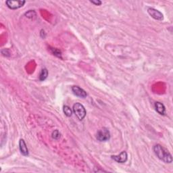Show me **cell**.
<instances>
[{
	"label": "cell",
	"instance_id": "14",
	"mask_svg": "<svg viewBox=\"0 0 173 173\" xmlns=\"http://www.w3.org/2000/svg\"><path fill=\"white\" fill-rule=\"evenodd\" d=\"M91 3H93V4L96 6H100L102 4V2L99 1V0H96V1H90Z\"/></svg>",
	"mask_w": 173,
	"mask_h": 173
},
{
	"label": "cell",
	"instance_id": "7",
	"mask_svg": "<svg viewBox=\"0 0 173 173\" xmlns=\"http://www.w3.org/2000/svg\"><path fill=\"white\" fill-rule=\"evenodd\" d=\"M112 158L118 163H125L127 161L128 155L126 152H122L118 156H112Z\"/></svg>",
	"mask_w": 173,
	"mask_h": 173
},
{
	"label": "cell",
	"instance_id": "11",
	"mask_svg": "<svg viewBox=\"0 0 173 173\" xmlns=\"http://www.w3.org/2000/svg\"><path fill=\"white\" fill-rule=\"evenodd\" d=\"M63 111H64V114L66 115V116L68 117H70L72 116V111L71 109V107L68 106H64L63 107Z\"/></svg>",
	"mask_w": 173,
	"mask_h": 173
},
{
	"label": "cell",
	"instance_id": "5",
	"mask_svg": "<svg viewBox=\"0 0 173 173\" xmlns=\"http://www.w3.org/2000/svg\"><path fill=\"white\" fill-rule=\"evenodd\" d=\"M148 12L153 18H154L155 20H162L164 19L163 14L161 13L160 11L157 10L154 8H152V7H149V8L148 9Z\"/></svg>",
	"mask_w": 173,
	"mask_h": 173
},
{
	"label": "cell",
	"instance_id": "12",
	"mask_svg": "<svg viewBox=\"0 0 173 173\" xmlns=\"http://www.w3.org/2000/svg\"><path fill=\"white\" fill-rule=\"evenodd\" d=\"M61 137V134L59 132V130H54L52 133V137H53V139H54L56 140H57V139H59Z\"/></svg>",
	"mask_w": 173,
	"mask_h": 173
},
{
	"label": "cell",
	"instance_id": "10",
	"mask_svg": "<svg viewBox=\"0 0 173 173\" xmlns=\"http://www.w3.org/2000/svg\"><path fill=\"white\" fill-rule=\"evenodd\" d=\"M48 76V71L46 68H43L41 70V72L39 75V80L41 81H43L47 79Z\"/></svg>",
	"mask_w": 173,
	"mask_h": 173
},
{
	"label": "cell",
	"instance_id": "9",
	"mask_svg": "<svg viewBox=\"0 0 173 173\" xmlns=\"http://www.w3.org/2000/svg\"><path fill=\"white\" fill-rule=\"evenodd\" d=\"M154 106L157 112H158L161 115H165V114H166V108H165V106L163 103L160 102H156Z\"/></svg>",
	"mask_w": 173,
	"mask_h": 173
},
{
	"label": "cell",
	"instance_id": "4",
	"mask_svg": "<svg viewBox=\"0 0 173 173\" xmlns=\"http://www.w3.org/2000/svg\"><path fill=\"white\" fill-rule=\"evenodd\" d=\"M25 1L22 0H7L6 2V6L11 10H16L25 5Z\"/></svg>",
	"mask_w": 173,
	"mask_h": 173
},
{
	"label": "cell",
	"instance_id": "3",
	"mask_svg": "<svg viewBox=\"0 0 173 173\" xmlns=\"http://www.w3.org/2000/svg\"><path fill=\"white\" fill-rule=\"evenodd\" d=\"M96 138L99 141H107L110 139V133L107 128H103L99 130L97 133Z\"/></svg>",
	"mask_w": 173,
	"mask_h": 173
},
{
	"label": "cell",
	"instance_id": "8",
	"mask_svg": "<svg viewBox=\"0 0 173 173\" xmlns=\"http://www.w3.org/2000/svg\"><path fill=\"white\" fill-rule=\"evenodd\" d=\"M19 149H20V151L23 156H29V149L24 139H20V141H19Z\"/></svg>",
	"mask_w": 173,
	"mask_h": 173
},
{
	"label": "cell",
	"instance_id": "2",
	"mask_svg": "<svg viewBox=\"0 0 173 173\" xmlns=\"http://www.w3.org/2000/svg\"><path fill=\"white\" fill-rule=\"evenodd\" d=\"M73 112L79 120L82 121L86 116V110L83 105L80 103H76L73 105Z\"/></svg>",
	"mask_w": 173,
	"mask_h": 173
},
{
	"label": "cell",
	"instance_id": "6",
	"mask_svg": "<svg viewBox=\"0 0 173 173\" xmlns=\"http://www.w3.org/2000/svg\"><path fill=\"white\" fill-rule=\"evenodd\" d=\"M72 91L73 92V93L79 98H85L87 95L86 91L84 89H83L82 88L79 87V86H73L72 87Z\"/></svg>",
	"mask_w": 173,
	"mask_h": 173
},
{
	"label": "cell",
	"instance_id": "13",
	"mask_svg": "<svg viewBox=\"0 0 173 173\" xmlns=\"http://www.w3.org/2000/svg\"><path fill=\"white\" fill-rule=\"evenodd\" d=\"M52 50H53V55H55L57 57H61V52L60 51H59L58 49H55V48H53L52 49Z\"/></svg>",
	"mask_w": 173,
	"mask_h": 173
},
{
	"label": "cell",
	"instance_id": "1",
	"mask_svg": "<svg viewBox=\"0 0 173 173\" xmlns=\"http://www.w3.org/2000/svg\"><path fill=\"white\" fill-rule=\"evenodd\" d=\"M153 152H154L156 156L164 163L170 164L172 162V157L171 153L164 148L162 145L159 144L154 145Z\"/></svg>",
	"mask_w": 173,
	"mask_h": 173
}]
</instances>
